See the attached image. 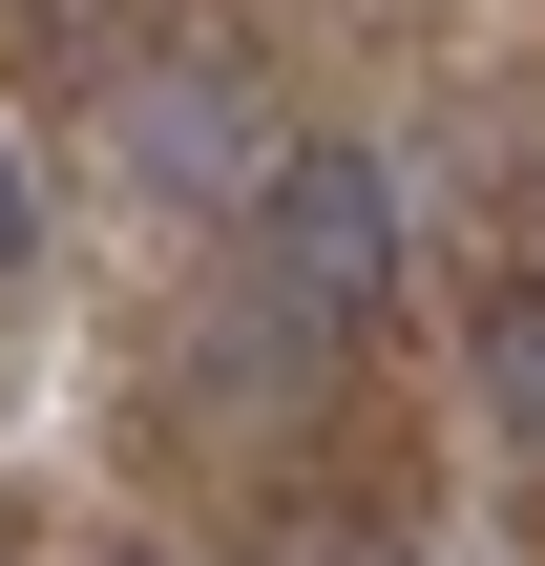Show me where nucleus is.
Returning <instances> with one entry per match:
<instances>
[{
  "instance_id": "nucleus-1",
  "label": "nucleus",
  "mask_w": 545,
  "mask_h": 566,
  "mask_svg": "<svg viewBox=\"0 0 545 566\" xmlns=\"http://www.w3.org/2000/svg\"><path fill=\"white\" fill-rule=\"evenodd\" d=\"M231 252H252V315H294V336L336 357V336H378V315H399L420 210H399V168H378V147H273V168L231 189Z\"/></svg>"
},
{
  "instance_id": "nucleus-2",
  "label": "nucleus",
  "mask_w": 545,
  "mask_h": 566,
  "mask_svg": "<svg viewBox=\"0 0 545 566\" xmlns=\"http://www.w3.org/2000/svg\"><path fill=\"white\" fill-rule=\"evenodd\" d=\"M126 147H147V189H168V210H231V189L273 168V126H252V84H231V63H147V84H126Z\"/></svg>"
},
{
  "instance_id": "nucleus-3",
  "label": "nucleus",
  "mask_w": 545,
  "mask_h": 566,
  "mask_svg": "<svg viewBox=\"0 0 545 566\" xmlns=\"http://www.w3.org/2000/svg\"><path fill=\"white\" fill-rule=\"evenodd\" d=\"M483 399L545 441V273H504V294H483Z\"/></svg>"
},
{
  "instance_id": "nucleus-4",
  "label": "nucleus",
  "mask_w": 545,
  "mask_h": 566,
  "mask_svg": "<svg viewBox=\"0 0 545 566\" xmlns=\"http://www.w3.org/2000/svg\"><path fill=\"white\" fill-rule=\"evenodd\" d=\"M42 252V168H21V126H0V273Z\"/></svg>"
},
{
  "instance_id": "nucleus-5",
  "label": "nucleus",
  "mask_w": 545,
  "mask_h": 566,
  "mask_svg": "<svg viewBox=\"0 0 545 566\" xmlns=\"http://www.w3.org/2000/svg\"><path fill=\"white\" fill-rule=\"evenodd\" d=\"M105 566H147V546H105Z\"/></svg>"
}]
</instances>
